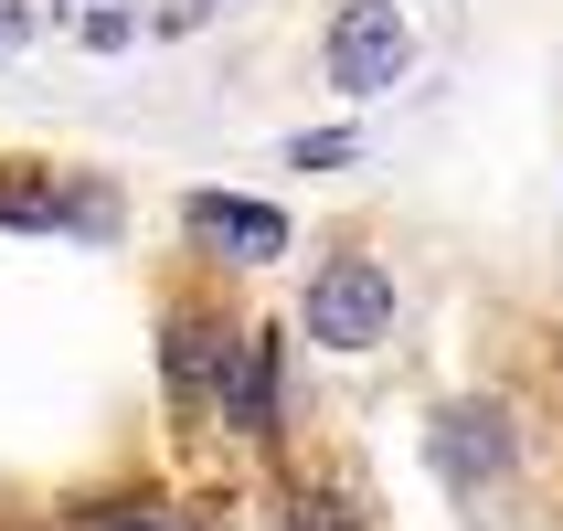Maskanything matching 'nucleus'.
Wrapping results in <instances>:
<instances>
[{"mask_svg": "<svg viewBox=\"0 0 563 531\" xmlns=\"http://www.w3.org/2000/svg\"><path fill=\"white\" fill-rule=\"evenodd\" d=\"M319 330V351H373L383 330H394V277H383L373 255H330L309 277V309H298Z\"/></svg>", "mask_w": 563, "mask_h": 531, "instance_id": "nucleus-1", "label": "nucleus"}, {"mask_svg": "<svg viewBox=\"0 0 563 531\" xmlns=\"http://www.w3.org/2000/svg\"><path fill=\"white\" fill-rule=\"evenodd\" d=\"M319 54H330V86H341V96H383V86L415 64V32H405L394 0H341Z\"/></svg>", "mask_w": 563, "mask_h": 531, "instance_id": "nucleus-2", "label": "nucleus"}, {"mask_svg": "<svg viewBox=\"0 0 563 531\" xmlns=\"http://www.w3.org/2000/svg\"><path fill=\"white\" fill-rule=\"evenodd\" d=\"M426 457H437V478L457 489V500H478V489H500L510 478V457H521V436H510V414L500 405H446L437 414V436H426Z\"/></svg>", "mask_w": 563, "mask_h": 531, "instance_id": "nucleus-3", "label": "nucleus"}, {"mask_svg": "<svg viewBox=\"0 0 563 531\" xmlns=\"http://www.w3.org/2000/svg\"><path fill=\"white\" fill-rule=\"evenodd\" d=\"M181 223H191V245H213V255H245V266L287 255V213H277V202H234V191H191V202H181Z\"/></svg>", "mask_w": 563, "mask_h": 531, "instance_id": "nucleus-4", "label": "nucleus"}, {"mask_svg": "<svg viewBox=\"0 0 563 531\" xmlns=\"http://www.w3.org/2000/svg\"><path fill=\"white\" fill-rule=\"evenodd\" d=\"M223 414H234V425H245V436H277V341H266V330H245V341L223 351Z\"/></svg>", "mask_w": 563, "mask_h": 531, "instance_id": "nucleus-5", "label": "nucleus"}, {"mask_svg": "<svg viewBox=\"0 0 563 531\" xmlns=\"http://www.w3.org/2000/svg\"><path fill=\"white\" fill-rule=\"evenodd\" d=\"M159 373L181 383V394L223 383V362H213V330H202V319H170V330H159Z\"/></svg>", "mask_w": 563, "mask_h": 531, "instance_id": "nucleus-6", "label": "nucleus"}, {"mask_svg": "<svg viewBox=\"0 0 563 531\" xmlns=\"http://www.w3.org/2000/svg\"><path fill=\"white\" fill-rule=\"evenodd\" d=\"M351 150H362L351 128H309V139H287V159H298V170H341Z\"/></svg>", "mask_w": 563, "mask_h": 531, "instance_id": "nucleus-7", "label": "nucleus"}, {"mask_svg": "<svg viewBox=\"0 0 563 531\" xmlns=\"http://www.w3.org/2000/svg\"><path fill=\"white\" fill-rule=\"evenodd\" d=\"M287 531H362L341 500H287Z\"/></svg>", "mask_w": 563, "mask_h": 531, "instance_id": "nucleus-8", "label": "nucleus"}, {"mask_svg": "<svg viewBox=\"0 0 563 531\" xmlns=\"http://www.w3.org/2000/svg\"><path fill=\"white\" fill-rule=\"evenodd\" d=\"M86 531H170V521H159V510H96Z\"/></svg>", "mask_w": 563, "mask_h": 531, "instance_id": "nucleus-9", "label": "nucleus"}, {"mask_svg": "<svg viewBox=\"0 0 563 531\" xmlns=\"http://www.w3.org/2000/svg\"><path fill=\"white\" fill-rule=\"evenodd\" d=\"M75 11H86V22H96V11H118V0H64V22H75Z\"/></svg>", "mask_w": 563, "mask_h": 531, "instance_id": "nucleus-10", "label": "nucleus"}]
</instances>
